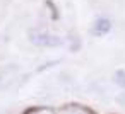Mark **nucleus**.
I'll return each mask as SVG.
<instances>
[{
	"mask_svg": "<svg viewBox=\"0 0 125 114\" xmlns=\"http://www.w3.org/2000/svg\"><path fill=\"white\" fill-rule=\"evenodd\" d=\"M110 29H111V22H110L108 19L101 17V19H98V21L94 22V26H93L91 33H93L94 36H104V34H108V33H110Z\"/></svg>",
	"mask_w": 125,
	"mask_h": 114,
	"instance_id": "obj_3",
	"label": "nucleus"
},
{
	"mask_svg": "<svg viewBox=\"0 0 125 114\" xmlns=\"http://www.w3.org/2000/svg\"><path fill=\"white\" fill-rule=\"evenodd\" d=\"M116 100H118L120 104H123V106H125V94H123V95H120V97H118Z\"/></svg>",
	"mask_w": 125,
	"mask_h": 114,
	"instance_id": "obj_6",
	"label": "nucleus"
},
{
	"mask_svg": "<svg viewBox=\"0 0 125 114\" xmlns=\"http://www.w3.org/2000/svg\"><path fill=\"white\" fill-rule=\"evenodd\" d=\"M24 114H55V111L52 107H46V106H36V107L28 109Z\"/></svg>",
	"mask_w": 125,
	"mask_h": 114,
	"instance_id": "obj_4",
	"label": "nucleus"
},
{
	"mask_svg": "<svg viewBox=\"0 0 125 114\" xmlns=\"http://www.w3.org/2000/svg\"><path fill=\"white\" fill-rule=\"evenodd\" d=\"M29 39L33 44L41 46V48H55L62 44V39L55 34L45 33V31H31L29 33Z\"/></svg>",
	"mask_w": 125,
	"mask_h": 114,
	"instance_id": "obj_1",
	"label": "nucleus"
},
{
	"mask_svg": "<svg viewBox=\"0 0 125 114\" xmlns=\"http://www.w3.org/2000/svg\"><path fill=\"white\" fill-rule=\"evenodd\" d=\"M55 114H94V111L81 104H65L60 109H57Z\"/></svg>",
	"mask_w": 125,
	"mask_h": 114,
	"instance_id": "obj_2",
	"label": "nucleus"
},
{
	"mask_svg": "<svg viewBox=\"0 0 125 114\" xmlns=\"http://www.w3.org/2000/svg\"><path fill=\"white\" fill-rule=\"evenodd\" d=\"M115 82H116L120 87L125 89V72H123V70H116V72H115Z\"/></svg>",
	"mask_w": 125,
	"mask_h": 114,
	"instance_id": "obj_5",
	"label": "nucleus"
}]
</instances>
